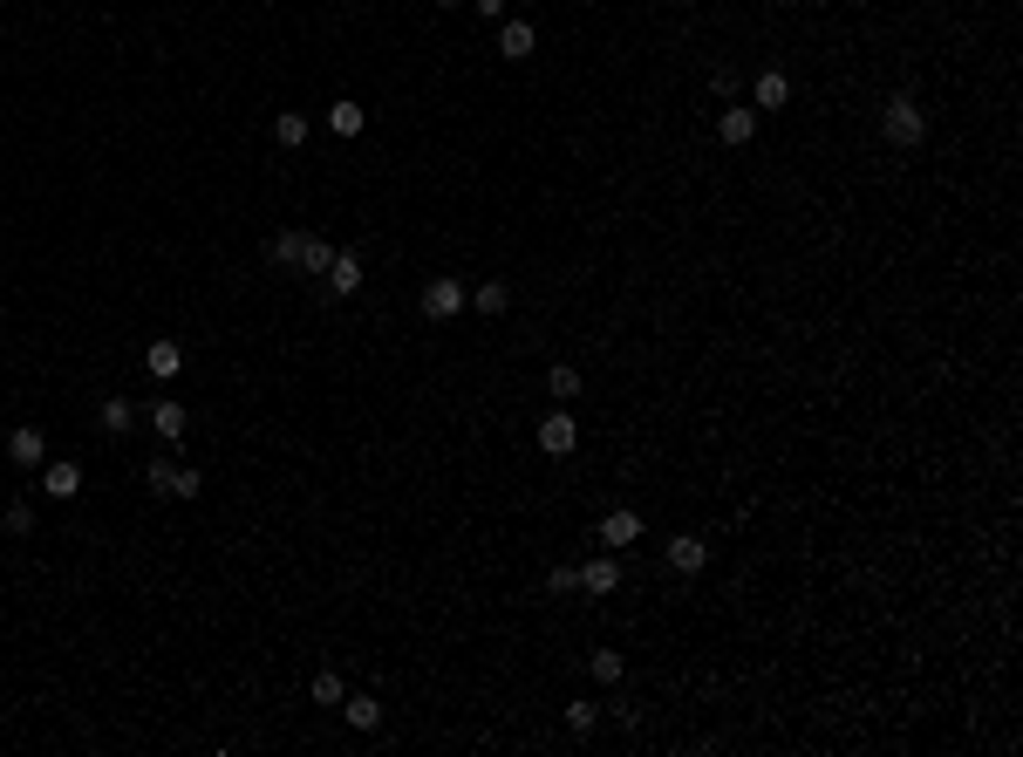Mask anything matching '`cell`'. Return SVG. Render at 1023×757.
Returning <instances> with one entry per match:
<instances>
[{
  "label": "cell",
  "mask_w": 1023,
  "mask_h": 757,
  "mask_svg": "<svg viewBox=\"0 0 1023 757\" xmlns=\"http://www.w3.org/2000/svg\"><path fill=\"white\" fill-rule=\"evenodd\" d=\"M0 526H7V532H35V512H28V505H21V498H14V505H7V512H0Z\"/></svg>",
  "instance_id": "27"
},
{
  "label": "cell",
  "mask_w": 1023,
  "mask_h": 757,
  "mask_svg": "<svg viewBox=\"0 0 1023 757\" xmlns=\"http://www.w3.org/2000/svg\"><path fill=\"white\" fill-rule=\"evenodd\" d=\"M546 389H553V403H573L587 382H580V369H573V362H553V369H546Z\"/></svg>",
  "instance_id": "17"
},
{
  "label": "cell",
  "mask_w": 1023,
  "mask_h": 757,
  "mask_svg": "<svg viewBox=\"0 0 1023 757\" xmlns=\"http://www.w3.org/2000/svg\"><path fill=\"white\" fill-rule=\"evenodd\" d=\"M614 587H621V560H607V553H601V560H587V567H580V594H594V601H601V594H614Z\"/></svg>",
  "instance_id": "9"
},
{
  "label": "cell",
  "mask_w": 1023,
  "mask_h": 757,
  "mask_svg": "<svg viewBox=\"0 0 1023 757\" xmlns=\"http://www.w3.org/2000/svg\"><path fill=\"white\" fill-rule=\"evenodd\" d=\"M198 492H205V471H191V464H185V471H178V498H198Z\"/></svg>",
  "instance_id": "29"
},
{
  "label": "cell",
  "mask_w": 1023,
  "mask_h": 757,
  "mask_svg": "<svg viewBox=\"0 0 1023 757\" xmlns=\"http://www.w3.org/2000/svg\"><path fill=\"white\" fill-rule=\"evenodd\" d=\"M587 676H594V682L607 689V682H621V676H628V662H621L614 648H594V655H587Z\"/></svg>",
  "instance_id": "19"
},
{
  "label": "cell",
  "mask_w": 1023,
  "mask_h": 757,
  "mask_svg": "<svg viewBox=\"0 0 1023 757\" xmlns=\"http://www.w3.org/2000/svg\"><path fill=\"white\" fill-rule=\"evenodd\" d=\"M546 587H553V594H580V567H553V573H546Z\"/></svg>",
  "instance_id": "28"
},
{
  "label": "cell",
  "mask_w": 1023,
  "mask_h": 757,
  "mask_svg": "<svg viewBox=\"0 0 1023 757\" xmlns=\"http://www.w3.org/2000/svg\"><path fill=\"white\" fill-rule=\"evenodd\" d=\"M266 260L294 266V260H301V232H273V239H266Z\"/></svg>",
  "instance_id": "23"
},
{
  "label": "cell",
  "mask_w": 1023,
  "mask_h": 757,
  "mask_svg": "<svg viewBox=\"0 0 1023 757\" xmlns=\"http://www.w3.org/2000/svg\"><path fill=\"white\" fill-rule=\"evenodd\" d=\"M471 307H478V314H505V307H512V287H505V280H485V287L471 294Z\"/></svg>",
  "instance_id": "21"
},
{
  "label": "cell",
  "mask_w": 1023,
  "mask_h": 757,
  "mask_svg": "<svg viewBox=\"0 0 1023 757\" xmlns=\"http://www.w3.org/2000/svg\"><path fill=\"white\" fill-rule=\"evenodd\" d=\"M144 369H151L157 382H171L178 369H185V348H178V341H151V348H144Z\"/></svg>",
  "instance_id": "10"
},
{
  "label": "cell",
  "mask_w": 1023,
  "mask_h": 757,
  "mask_svg": "<svg viewBox=\"0 0 1023 757\" xmlns=\"http://www.w3.org/2000/svg\"><path fill=\"white\" fill-rule=\"evenodd\" d=\"M185 423H191L185 403H171V396H164V403H151V430L164 437V444H171V437H185Z\"/></svg>",
  "instance_id": "12"
},
{
  "label": "cell",
  "mask_w": 1023,
  "mask_h": 757,
  "mask_svg": "<svg viewBox=\"0 0 1023 757\" xmlns=\"http://www.w3.org/2000/svg\"><path fill=\"white\" fill-rule=\"evenodd\" d=\"M532 48H539V28L532 21H498V55L505 62H526Z\"/></svg>",
  "instance_id": "7"
},
{
  "label": "cell",
  "mask_w": 1023,
  "mask_h": 757,
  "mask_svg": "<svg viewBox=\"0 0 1023 757\" xmlns=\"http://www.w3.org/2000/svg\"><path fill=\"white\" fill-rule=\"evenodd\" d=\"M41 492H48V498H76L82 492V464H76V457H48V464H41Z\"/></svg>",
  "instance_id": "4"
},
{
  "label": "cell",
  "mask_w": 1023,
  "mask_h": 757,
  "mask_svg": "<svg viewBox=\"0 0 1023 757\" xmlns=\"http://www.w3.org/2000/svg\"><path fill=\"white\" fill-rule=\"evenodd\" d=\"M341 717L355 723V730H382V703L376 696H341Z\"/></svg>",
  "instance_id": "16"
},
{
  "label": "cell",
  "mask_w": 1023,
  "mask_h": 757,
  "mask_svg": "<svg viewBox=\"0 0 1023 757\" xmlns=\"http://www.w3.org/2000/svg\"><path fill=\"white\" fill-rule=\"evenodd\" d=\"M880 137H887L894 151H914V144H928V110L914 103L908 89H901V96H887V110H880Z\"/></svg>",
  "instance_id": "1"
},
{
  "label": "cell",
  "mask_w": 1023,
  "mask_h": 757,
  "mask_svg": "<svg viewBox=\"0 0 1023 757\" xmlns=\"http://www.w3.org/2000/svg\"><path fill=\"white\" fill-rule=\"evenodd\" d=\"M7 457H14V464H28V471H35V464H48V430H35V423L7 430Z\"/></svg>",
  "instance_id": "6"
},
{
  "label": "cell",
  "mask_w": 1023,
  "mask_h": 757,
  "mask_svg": "<svg viewBox=\"0 0 1023 757\" xmlns=\"http://www.w3.org/2000/svg\"><path fill=\"white\" fill-rule=\"evenodd\" d=\"M594 723H601V710H594V703H587V696H580V703H567V730H580V737H587V730H594Z\"/></svg>",
  "instance_id": "26"
},
{
  "label": "cell",
  "mask_w": 1023,
  "mask_h": 757,
  "mask_svg": "<svg viewBox=\"0 0 1023 757\" xmlns=\"http://www.w3.org/2000/svg\"><path fill=\"white\" fill-rule=\"evenodd\" d=\"M669 567H676V573H703V567H710V539H703V532H676V539H669Z\"/></svg>",
  "instance_id": "5"
},
{
  "label": "cell",
  "mask_w": 1023,
  "mask_h": 757,
  "mask_svg": "<svg viewBox=\"0 0 1023 757\" xmlns=\"http://www.w3.org/2000/svg\"><path fill=\"white\" fill-rule=\"evenodd\" d=\"M573 444H580V423H573L567 410L539 417V451H546V457H573Z\"/></svg>",
  "instance_id": "3"
},
{
  "label": "cell",
  "mask_w": 1023,
  "mask_h": 757,
  "mask_svg": "<svg viewBox=\"0 0 1023 757\" xmlns=\"http://www.w3.org/2000/svg\"><path fill=\"white\" fill-rule=\"evenodd\" d=\"M751 96H758V110H785V103H792V76H785V69H758Z\"/></svg>",
  "instance_id": "8"
},
{
  "label": "cell",
  "mask_w": 1023,
  "mask_h": 757,
  "mask_svg": "<svg viewBox=\"0 0 1023 757\" xmlns=\"http://www.w3.org/2000/svg\"><path fill=\"white\" fill-rule=\"evenodd\" d=\"M369 273H362V253H335V266H328V294H355Z\"/></svg>",
  "instance_id": "11"
},
{
  "label": "cell",
  "mask_w": 1023,
  "mask_h": 757,
  "mask_svg": "<svg viewBox=\"0 0 1023 757\" xmlns=\"http://www.w3.org/2000/svg\"><path fill=\"white\" fill-rule=\"evenodd\" d=\"M273 144H280V151H301V144H307V116L301 110H280V116H273Z\"/></svg>",
  "instance_id": "15"
},
{
  "label": "cell",
  "mask_w": 1023,
  "mask_h": 757,
  "mask_svg": "<svg viewBox=\"0 0 1023 757\" xmlns=\"http://www.w3.org/2000/svg\"><path fill=\"white\" fill-rule=\"evenodd\" d=\"M471 7H478L485 21H505V7H512V0H471Z\"/></svg>",
  "instance_id": "30"
},
{
  "label": "cell",
  "mask_w": 1023,
  "mask_h": 757,
  "mask_svg": "<svg viewBox=\"0 0 1023 757\" xmlns=\"http://www.w3.org/2000/svg\"><path fill=\"white\" fill-rule=\"evenodd\" d=\"M341 696H348V682H341L335 669H321V676H314V703H321V710H341Z\"/></svg>",
  "instance_id": "22"
},
{
  "label": "cell",
  "mask_w": 1023,
  "mask_h": 757,
  "mask_svg": "<svg viewBox=\"0 0 1023 757\" xmlns=\"http://www.w3.org/2000/svg\"><path fill=\"white\" fill-rule=\"evenodd\" d=\"M717 137H723V144H751V137H758V110H723L717 116Z\"/></svg>",
  "instance_id": "13"
},
{
  "label": "cell",
  "mask_w": 1023,
  "mask_h": 757,
  "mask_svg": "<svg viewBox=\"0 0 1023 757\" xmlns=\"http://www.w3.org/2000/svg\"><path fill=\"white\" fill-rule=\"evenodd\" d=\"M464 301H471V294H464V280H451V273H437V280L423 287V314H430V321H451V314H464Z\"/></svg>",
  "instance_id": "2"
},
{
  "label": "cell",
  "mask_w": 1023,
  "mask_h": 757,
  "mask_svg": "<svg viewBox=\"0 0 1023 757\" xmlns=\"http://www.w3.org/2000/svg\"><path fill=\"white\" fill-rule=\"evenodd\" d=\"M642 539V519L635 512H607L601 519V546H635Z\"/></svg>",
  "instance_id": "14"
},
{
  "label": "cell",
  "mask_w": 1023,
  "mask_h": 757,
  "mask_svg": "<svg viewBox=\"0 0 1023 757\" xmlns=\"http://www.w3.org/2000/svg\"><path fill=\"white\" fill-rule=\"evenodd\" d=\"M294 266H301V273H328V266H335V246L314 239V232H301V260H294Z\"/></svg>",
  "instance_id": "18"
},
{
  "label": "cell",
  "mask_w": 1023,
  "mask_h": 757,
  "mask_svg": "<svg viewBox=\"0 0 1023 757\" xmlns=\"http://www.w3.org/2000/svg\"><path fill=\"white\" fill-rule=\"evenodd\" d=\"M362 123H369L362 103H335V110H328V130H335V137H362Z\"/></svg>",
  "instance_id": "20"
},
{
  "label": "cell",
  "mask_w": 1023,
  "mask_h": 757,
  "mask_svg": "<svg viewBox=\"0 0 1023 757\" xmlns=\"http://www.w3.org/2000/svg\"><path fill=\"white\" fill-rule=\"evenodd\" d=\"M178 471H185V464H171V457H157V464H151V471H144V478H151V492L178 498Z\"/></svg>",
  "instance_id": "25"
},
{
  "label": "cell",
  "mask_w": 1023,
  "mask_h": 757,
  "mask_svg": "<svg viewBox=\"0 0 1023 757\" xmlns=\"http://www.w3.org/2000/svg\"><path fill=\"white\" fill-rule=\"evenodd\" d=\"M96 417H103V430H110V437H123V430H130V423H137V410H130V403H123V396H110V403H103V410H96Z\"/></svg>",
  "instance_id": "24"
}]
</instances>
